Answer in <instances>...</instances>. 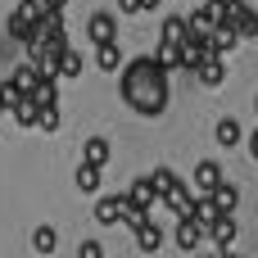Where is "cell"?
Segmentation results:
<instances>
[{
	"label": "cell",
	"mask_w": 258,
	"mask_h": 258,
	"mask_svg": "<svg viewBox=\"0 0 258 258\" xmlns=\"http://www.w3.org/2000/svg\"><path fill=\"white\" fill-rule=\"evenodd\" d=\"M118 91H122V100H127L141 118H159V113L168 109V73H163L150 54H141V59H132V63L122 68Z\"/></svg>",
	"instance_id": "6da1fadb"
},
{
	"label": "cell",
	"mask_w": 258,
	"mask_h": 258,
	"mask_svg": "<svg viewBox=\"0 0 258 258\" xmlns=\"http://www.w3.org/2000/svg\"><path fill=\"white\" fill-rule=\"evenodd\" d=\"M86 32H91V41L100 45V41H118V14H91V23H86Z\"/></svg>",
	"instance_id": "7a4b0ae2"
},
{
	"label": "cell",
	"mask_w": 258,
	"mask_h": 258,
	"mask_svg": "<svg viewBox=\"0 0 258 258\" xmlns=\"http://www.w3.org/2000/svg\"><path fill=\"white\" fill-rule=\"evenodd\" d=\"M113 159V145L104 141V136H91L86 145H82V163H91V168H100L104 172V163Z\"/></svg>",
	"instance_id": "3957f363"
},
{
	"label": "cell",
	"mask_w": 258,
	"mask_h": 258,
	"mask_svg": "<svg viewBox=\"0 0 258 258\" xmlns=\"http://www.w3.org/2000/svg\"><path fill=\"white\" fill-rule=\"evenodd\" d=\"M122 204H127V209H141V213H154V204H159V200H154L150 181L141 177V181H132V190L122 195Z\"/></svg>",
	"instance_id": "277c9868"
},
{
	"label": "cell",
	"mask_w": 258,
	"mask_h": 258,
	"mask_svg": "<svg viewBox=\"0 0 258 258\" xmlns=\"http://www.w3.org/2000/svg\"><path fill=\"white\" fill-rule=\"evenodd\" d=\"M222 23V0H209V5H200L195 14H190V27L195 32H213Z\"/></svg>",
	"instance_id": "5b68a950"
},
{
	"label": "cell",
	"mask_w": 258,
	"mask_h": 258,
	"mask_svg": "<svg viewBox=\"0 0 258 258\" xmlns=\"http://www.w3.org/2000/svg\"><path fill=\"white\" fill-rule=\"evenodd\" d=\"M218 186H222V168H218L213 159L195 163V190H200V195H209V190H218Z\"/></svg>",
	"instance_id": "8992f818"
},
{
	"label": "cell",
	"mask_w": 258,
	"mask_h": 258,
	"mask_svg": "<svg viewBox=\"0 0 258 258\" xmlns=\"http://www.w3.org/2000/svg\"><path fill=\"white\" fill-rule=\"evenodd\" d=\"M204 236L218 245V254H222V249H231V245H236V218H231V213H227V218H218V222H213Z\"/></svg>",
	"instance_id": "52a82bcc"
},
{
	"label": "cell",
	"mask_w": 258,
	"mask_h": 258,
	"mask_svg": "<svg viewBox=\"0 0 258 258\" xmlns=\"http://www.w3.org/2000/svg\"><path fill=\"white\" fill-rule=\"evenodd\" d=\"M200 240H204V227L195 218H177V245L190 254V249H200Z\"/></svg>",
	"instance_id": "ba28073f"
},
{
	"label": "cell",
	"mask_w": 258,
	"mask_h": 258,
	"mask_svg": "<svg viewBox=\"0 0 258 258\" xmlns=\"http://www.w3.org/2000/svg\"><path fill=\"white\" fill-rule=\"evenodd\" d=\"M159 245H163V231H159L154 218H145V222L136 227V249H141V254H154Z\"/></svg>",
	"instance_id": "9c48e42d"
},
{
	"label": "cell",
	"mask_w": 258,
	"mask_h": 258,
	"mask_svg": "<svg viewBox=\"0 0 258 258\" xmlns=\"http://www.w3.org/2000/svg\"><path fill=\"white\" fill-rule=\"evenodd\" d=\"M118 213H122V195H100V200H95V222H100V227H113Z\"/></svg>",
	"instance_id": "30bf717a"
},
{
	"label": "cell",
	"mask_w": 258,
	"mask_h": 258,
	"mask_svg": "<svg viewBox=\"0 0 258 258\" xmlns=\"http://www.w3.org/2000/svg\"><path fill=\"white\" fill-rule=\"evenodd\" d=\"M186 32H190V18L186 14H168L163 18V45H181Z\"/></svg>",
	"instance_id": "8fae6325"
},
{
	"label": "cell",
	"mask_w": 258,
	"mask_h": 258,
	"mask_svg": "<svg viewBox=\"0 0 258 258\" xmlns=\"http://www.w3.org/2000/svg\"><path fill=\"white\" fill-rule=\"evenodd\" d=\"M95 63H100L104 73H118V63H122V50H118V41H100V45H95Z\"/></svg>",
	"instance_id": "7c38bea8"
},
{
	"label": "cell",
	"mask_w": 258,
	"mask_h": 258,
	"mask_svg": "<svg viewBox=\"0 0 258 258\" xmlns=\"http://www.w3.org/2000/svg\"><path fill=\"white\" fill-rule=\"evenodd\" d=\"M195 77H200V86H222V77H227V63H222V59H204V63L195 68Z\"/></svg>",
	"instance_id": "4fadbf2b"
},
{
	"label": "cell",
	"mask_w": 258,
	"mask_h": 258,
	"mask_svg": "<svg viewBox=\"0 0 258 258\" xmlns=\"http://www.w3.org/2000/svg\"><path fill=\"white\" fill-rule=\"evenodd\" d=\"M36 109H41V104H36L32 95H23L18 104H9V113H14V122H18V127H36Z\"/></svg>",
	"instance_id": "5bb4252c"
},
{
	"label": "cell",
	"mask_w": 258,
	"mask_h": 258,
	"mask_svg": "<svg viewBox=\"0 0 258 258\" xmlns=\"http://www.w3.org/2000/svg\"><path fill=\"white\" fill-rule=\"evenodd\" d=\"M145 181H150V190H154V200H163V195H168V190L177 186V172H172V168H154V172H150Z\"/></svg>",
	"instance_id": "9a60e30c"
},
{
	"label": "cell",
	"mask_w": 258,
	"mask_h": 258,
	"mask_svg": "<svg viewBox=\"0 0 258 258\" xmlns=\"http://www.w3.org/2000/svg\"><path fill=\"white\" fill-rule=\"evenodd\" d=\"M14 86H18V95H32L36 91V82H41V73L32 68V63H23V68H14V77H9Z\"/></svg>",
	"instance_id": "2e32d148"
},
{
	"label": "cell",
	"mask_w": 258,
	"mask_h": 258,
	"mask_svg": "<svg viewBox=\"0 0 258 258\" xmlns=\"http://www.w3.org/2000/svg\"><path fill=\"white\" fill-rule=\"evenodd\" d=\"M213 136H218V145H222V150H231V145H240V141H245V136H240V122H236V118H222Z\"/></svg>",
	"instance_id": "e0dca14e"
},
{
	"label": "cell",
	"mask_w": 258,
	"mask_h": 258,
	"mask_svg": "<svg viewBox=\"0 0 258 258\" xmlns=\"http://www.w3.org/2000/svg\"><path fill=\"white\" fill-rule=\"evenodd\" d=\"M54 245H59V231H54V227H36V231H32V249H36V254H54Z\"/></svg>",
	"instance_id": "ac0fdd59"
},
{
	"label": "cell",
	"mask_w": 258,
	"mask_h": 258,
	"mask_svg": "<svg viewBox=\"0 0 258 258\" xmlns=\"http://www.w3.org/2000/svg\"><path fill=\"white\" fill-rule=\"evenodd\" d=\"M54 77H82V54H77L73 45L59 54V68H54Z\"/></svg>",
	"instance_id": "d6986e66"
},
{
	"label": "cell",
	"mask_w": 258,
	"mask_h": 258,
	"mask_svg": "<svg viewBox=\"0 0 258 258\" xmlns=\"http://www.w3.org/2000/svg\"><path fill=\"white\" fill-rule=\"evenodd\" d=\"M209 195H213V204H218L222 213H231V209L240 204V190H236L231 181H222V186H218V190H209Z\"/></svg>",
	"instance_id": "ffe728a7"
},
{
	"label": "cell",
	"mask_w": 258,
	"mask_h": 258,
	"mask_svg": "<svg viewBox=\"0 0 258 258\" xmlns=\"http://www.w3.org/2000/svg\"><path fill=\"white\" fill-rule=\"evenodd\" d=\"M32 100H36V104H54V100H59V77H41L36 91H32Z\"/></svg>",
	"instance_id": "44dd1931"
},
{
	"label": "cell",
	"mask_w": 258,
	"mask_h": 258,
	"mask_svg": "<svg viewBox=\"0 0 258 258\" xmlns=\"http://www.w3.org/2000/svg\"><path fill=\"white\" fill-rule=\"evenodd\" d=\"M77 190H82V195H95V190H100V168L82 163V168H77Z\"/></svg>",
	"instance_id": "7402d4cb"
},
{
	"label": "cell",
	"mask_w": 258,
	"mask_h": 258,
	"mask_svg": "<svg viewBox=\"0 0 258 258\" xmlns=\"http://www.w3.org/2000/svg\"><path fill=\"white\" fill-rule=\"evenodd\" d=\"M36 127L54 132V127H59V104H41V109H36Z\"/></svg>",
	"instance_id": "603a6c76"
},
{
	"label": "cell",
	"mask_w": 258,
	"mask_h": 258,
	"mask_svg": "<svg viewBox=\"0 0 258 258\" xmlns=\"http://www.w3.org/2000/svg\"><path fill=\"white\" fill-rule=\"evenodd\" d=\"M77 258H104V245L100 240H82L77 245Z\"/></svg>",
	"instance_id": "cb8c5ba5"
},
{
	"label": "cell",
	"mask_w": 258,
	"mask_h": 258,
	"mask_svg": "<svg viewBox=\"0 0 258 258\" xmlns=\"http://www.w3.org/2000/svg\"><path fill=\"white\" fill-rule=\"evenodd\" d=\"M36 5H41V9H50V14H63V5H68V0H36Z\"/></svg>",
	"instance_id": "d4e9b609"
},
{
	"label": "cell",
	"mask_w": 258,
	"mask_h": 258,
	"mask_svg": "<svg viewBox=\"0 0 258 258\" xmlns=\"http://www.w3.org/2000/svg\"><path fill=\"white\" fill-rule=\"evenodd\" d=\"M118 9L122 14H141V0H118Z\"/></svg>",
	"instance_id": "484cf974"
},
{
	"label": "cell",
	"mask_w": 258,
	"mask_h": 258,
	"mask_svg": "<svg viewBox=\"0 0 258 258\" xmlns=\"http://www.w3.org/2000/svg\"><path fill=\"white\" fill-rule=\"evenodd\" d=\"M159 9V0H141V14H154Z\"/></svg>",
	"instance_id": "4316f807"
},
{
	"label": "cell",
	"mask_w": 258,
	"mask_h": 258,
	"mask_svg": "<svg viewBox=\"0 0 258 258\" xmlns=\"http://www.w3.org/2000/svg\"><path fill=\"white\" fill-rule=\"evenodd\" d=\"M249 154H254V159H258V132H254V136H249Z\"/></svg>",
	"instance_id": "83f0119b"
},
{
	"label": "cell",
	"mask_w": 258,
	"mask_h": 258,
	"mask_svg": "<svg viewBox=\"0 0 258 258\" xmlns=\"http://www.w3.org/2000/svg\"><path fill=\"white\" fill-rule=\"evenodd\" d=\"M218 258H240V254H231V249H222V254H218Z\"/></svg>",
	"instance_id": "f1b7e54d"
},
{
	"label": "cell",
	"mask_w": 258,
	"mask_h": 258,
	"mask_svg": "<svg viewBox=\"0 0 258 258\" xmlns=\"http://www.w3.org/2000/svg\"><path fill=\"white\" fill-rule=\"evenodd\" d=\"M204 258H218V254H204Z\"/></svg>",
	"instance_id": "f546056e"
},
{
	"label": "cell",
	"mask_w": 258,
	"mask_h": 258,
	"mask_svg": "<svg viewBox=\"0 0 258 258\" xmlns=\"http://www.w3.org/2000/svg\"><path fill=\"white\" fill-rule=\"evenodd\" d=\"M0 113H5V104H0Z\"/></svg>",
	"instance_id": "4dcf8cb0"
},
{
	"label": "cell",
	"mask_w": 258,
	"mask_h": 258,
	"mask_svg": "<svg viewBox=\"0 0 258 258\" xmlns=\"http://www.w3.org/2000/svg\"><path fill=\"white\" fill-rule=\"evenodd\" d=\"M254 109H258V100H254Z\"/></svg>",
	"instance_id": "1f68e13d"
}]
</instances>
